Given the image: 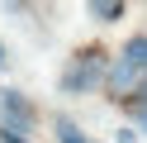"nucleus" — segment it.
I'll return each instance as SVG.
<instances>
[{
  "label": "nucleus",
  "mask_w": 147,
  "mask_h": 143,
  "mask_svg": "<svg viewBox=\"0 0 147 143\" xmlns=\"http://www.w3.org/2000/svg\"><path fill=\"white\" fill-rule=\"evenodd\" d=\"M52 129H57V143H90L86 133H81V124H71L67 114H57V119H52Z\"/></svg>",
  "instance_id": "423d86ee"
},
{
  "label": "nucleus",
  "mask_w": 147,
  "mask_h": 143,
  "mask_svg": "<svg viewBox=\"0 0 147 143\" xmlns=\"http://www.w3.org/2000/svg\"><path fill=\"white\" fill-rule=\"evenodd\" d=\"M138 81H142V76H138L128 62H119V57L109 62V72H105V91H109V95H128V91H138Z\"/></svg>",
  "instance_id": "7ed1b4c3"
},
{
  "label": "nucleus",
  "mask_w": 147,
  "mask_h": 143,
  "mask_svg": "<svg viewBox=\"0 0 147 143\" xmlns=\"http://www.w3.org/2000/svg\"><path fill=\"white\" fill-rule=\"evenodd\" d=\"M5 67H10V53H5V43H0V72H5Z\"/></svg>",
  "instance_id": "9d476101"
},
{
  "label": "nucleus",
  "mask_w": 147,
  "mask_h": 143,
  "mask_svg": "<svg viewBox=\"0 0 147 143\" xmlns=\"http://www.w3.org/2000/svg\"><path fill=\"white\" fill-rule=\"evenodd\" d=\"M133 114H138V124H142V133H147V105H133Z\"/></svg>",
  "instance_id": "1a4fd4ad"
},
{
  "label": "nucleus",
  "mask_w": 147,
  "mask_h": 143,
  "mask_svg": "<svg viewBox=\"0 0 147 143\" xmlns=\"http://www.w3.org/2000/svg\"><path fill=\"white\" fill-rule=\"evenodd\" d=\"M119 143H138V129H119Z\"/></svg>",
  "instance_id": "6e6552de"
},
{
  "label": "nucleus",
  "mask_w": 147,
  "mask_h": 143,
  "mask_svg": "<svg viewBox=\"0 0 147 143\" xmlns=\"http://www.w3.org/2000/svg\"><path fill=\"white\" fill-rule=\"evenodd\" d=\"M133 105H147V76L138 81V91H133Z\"/></svg>",
  "instance_id": "0eeeda50"
},
{
  "label": "nucleus",
  "mask_w": 147,
  "mask_h": 143,
  "mask_svg": "<svg viewBox=\"0 0 147 143\" xmlns=\"http://www.w3.org/2000/svg\"><path fill=\"white\" fill-rule=\"evenodd\" d=\"M33 105L24 91H14V86H5L0 91V138H29L33 133Z\"/></svg>",
  "instance_id": "f03ea898"
},
{
  "label": "nucleus",
  "mask_w": 147,
  "mask_h": 143,
  "mask_svg": "<svg viewBox=\"0 0 147 143\" xmlns=\"http://www.w3.org/2000/svg\"><path fill=\"white\" fill-rule=\"evenodd\" d=\"M105 72H109V57L100 53V48H81V53L62 67L57 86H62V95H90L95 86H105Z\"/></svg>",
  "instance_id": "f257e3e1"
},
{
  "label": "nucleus",
  "mask_w": 147,
  "mask_h": 143,
  "mask_svg": "<svg viewBox=\"0 0 147 143\" xmlns=\"http://www.w3.org/2000/svg\"><path fill=\"white\" fill-rule=\"evenodd\" d=\"M86 14L95 19V24H114V19L123 14V5H119V0H90V5H86Z\"/></svg>",
  "instance_id": "39448f33"
},
{
  "label": "nucleus",
  "mask_w": 147,
  "mask_h": 143,
  "mask_svg": "<svg viewBox=\"0 0 147 143\" xmlns=\"http://www.w3.org/2000/svg\"><path fill=\"white\" fill-rule=\"evenodd\" d=\"M119 62H128L138 76H147V34H133L123 43V53H119Z\"/></svg>",
  "instance_id": "20e7f679"
}]
</instances>
